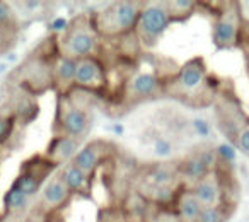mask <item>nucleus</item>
<instances>
[{
    "mask_svg": "<svg viewBox=\"0 0 249 222\" xmlns=\"http://www.w3.org/2000/svg\"><path fill=\"white\" fill-rule=\"evenodd\" d=\"M179 178V167L174 169L166 164L154 166L143 174V183L149 190H157V188H174V183Z\"/></svg>",
    "mask_w": 249,
    "mask_h": 222,
    "instance_id": "f3484780",
    "label": "nucleus"
},
{
    "mask_svg": "<svg viewBox=\"0 0 249 222\" xmlns=\"http://www.w3.org/2000/svg\"><path fill=\"white\" fill-rule=\"evenodd\" d=\"M70 197L72 193L69 191V188L63 185L60 176H55L41 190V205L46 210H60L69 204Z\"/></svg>",
    "mask_w": 249,
    "mask_h": 222,
    "instance_id": "4468645a",
    "label": "nucleus"
},
{
    "mask_svg": "<svg viewBox=\"0 0 249 222\" xmlns=\"http://www.w3.org/2000/svg\"><path fill=\"white\" fill-rule=\"evenodd\" d=\"M75 70L77 60L63 55H58V58L55 60L52 69V79L60 96H67L75 87Z\"/></svg>",
    "mask_w": 249,
    "mask_h": 222,
    "instance_id": "f8f14e48",
    "label": "nucleus"
},
{
    "mask_svg": "<svg viewBox=\"0 0 249 222\" xmlns=\"http://www.w3.org/2000/svg\"><path fill=\"white\" fill-rule=\"evenodd\" d=\"M56 120H58L60 133L72 137L75 140L82 139L90 125V116L87 110L77 104L69 94L60 97Z\"/></svg>",
    "mask_w": 249,
    "mask_h": 222,
    "instance_id": "39448f33",
    "label": "nucleus"
},
{
    "mask_svg": "<svg viewBox=\"0 0 249 222\" xmlns=\"http://www.w3.org/2000/svg\"><path fill=\"white\" fill-rule=\"evenodd\" d=\"M203 210V205L200 204L191 188H183L178 191L176 197V214L183 222H198L200 214Z\"/></svg>",
    "mask_w": 249,
    "mask_h": 222,
    "instance_id": "dca6fc26",
    "label": "nucleus"
},
{
    "mask_svg": "<svg viewBox=\"0 0 249 222\" xmlns=\"http://www.w3.org/2000/svg\"><path fill=\"white\" fill-rule=\"evenodd\" d=\"M225 221V210L222 205H215V207H203L200 214L198 222H224Z\"/></svg>",
    "mask_w": 249,
    "mask_h": 222,
    "instance_id": "4be33fe9",
    "label": "nucleus"
},
{
    "mask_svg": "<svg viewBox=\"0 0 249 222\" xmlns=\"http://www.w3.org/2000/svg\"><path fill=\"white\" fill-rule=\"evenodd\" d=\"M16 129V120L12 116L0 115V146H4L9 139L12 137Z\"/></svg>",
    "mask_w": 249,
    "mask_h": 222,
    "instance_id": "5701e85b",
    "label": "nucleus"
},
{
    "mask_svg": "<svg viewBox=\"0 0 249 222\" xmlns=\"http://www.w3.org/2000/svg\"><path fill=\"white\" fill-rule=\"evenodd\" d=\"M242 31V16L237 4H227V7L218 11L215 19L212 38L218 50H231L239 45Z\"/></svg>",
    "mask_w": 249,
    "mask_h": 222,
    "instance_id": "20e7f679",
    "label": "nucleus"
},
{
    "mask_svg": "<svg viewBox=\"0 0 249 222\" xmlns=\"http://www.w3.org/2000/svg\"><path fill=\"white\" fill-rule=\"evenodd\" d=\"M147 222H183L179 219V215L173 210H167V208H160L154 215H150L147 219Z\"/></svg>",
    "mask_w": 249,
    "mask_h": 222,
    "instance_id": "b1692460",
    "label": "nucleus"
},
{
    "mask_svg": "<svg viewBox=\"0 0 249 222\" xmlns=\"http://www.w3.org/2000/svg\"><path fill=\"white\" fill-rule=\"evenodd\" d=\"M41 181L43 180L39 176L22 169L21 174L18 176V180L12 185V188L22 191V193L28 195V197H35V195H38L39 191H41Z\"/></svg>",
    "mask_w": 249,
    "mask_h": 222,
    "instance_id": "6ab92c4d",
    "label": "nucleus"
},
{
    "mask_svg": "<svg viewBox=\"0 0 249 222\" xmlns=\"http://www.w3.org/2000/svg\"><path fill=\"white\" fill-rule=\"evenodd\" d=\"M77 152H79V140L58 133L50 142L45 157L53 166H65V164L72 163Z\"/></svg>",
    "mask_w": 249,
    "mask_h": 222,
    "instance_id": "9b49d317",
    "label": "nucleus"
},
{
    "mask_svg": "<svg viewBox=\"0 0 249 222\" xmlns=\"http://www.w3.org/2000/svg\"><path fill=\"white\" fill-rule=\"evenodd\" d=\"M215 164H217V157H215L213 152L196 154V156L184 161L183 166H179V178H184V180L190 183L188 188H191L195 183H198L201 178L213 173Z\"/></svg>",
    "mask_w": 249,
    "mask_h": 222,
    "instance_id": "6e6552de",
    "label": "nucleus"
},
{
    "mask_svg": "<svg viewBox=\"0 0 249 222\" xmlns=\"http://www.w3.org/2000/svg\"><path fill=\"white\" fill-rule=\"evenodd\" d=\"M107 144L103 140H96V142H89L84 147H80L79 152L75 154L72 163L79 167L82 173H86L87 176H92L94 171L101 166L107 154Z\"/></svg>",
    "mask_w": 249,
    "mask_h": 222,
    "instance_id": "1a4fd4ad",
    "label": "nucleus"
},
{
    "mask_svg": "<svg viewBox=\"0 0 249 222\" xmlns=\"http://www.w3.org/2000/svg\"><path fill=\"white\" fill-rule=\"evenodd\" d=\"M29 202H31V197L24 195L22 191L16 190V188H11L4 197L5 212H7L9 215H16V214H19V212L24 210V208L29 205Z\"/></svg>",
    "mask_w": 249,
    "mask_h": 222,
    "instance_id": "aec40b11",
    "label": "nucleus"
},
{
    "mask_svg": "<svg viewBox=\"0 0 249 222\" xmlns=\"http://www.w3.org/2000/svg\"><path fill=\"white\" fill-rule=\"evenodd\" d=\"M162 91H166V86L162 84V80L156 74H147V72L137 74L128 82V87H126V92L132 97V101L157 97Z\"/></svg>",
    "mask_w": 249,
    "mask_h": 222,
    "instance_id": "9d476101",
    "label": "nucleus"
},
{
    "mask_svg": "<svg viewBox=\"0 0 249 222\" xmlns=\"http://www.w3.org/2000/svg\"><path fill=\"white\" fill-rule=\"evenodd\" d=\"M191 191L195 197L200 200L203 207H215V205H222V185L218 180L217 173H210L205 178H201L198 183L191 186Z\"/></svg>",
    "mask_w": 249,
    "mask_h": 222,
    "instance_id": "ddd939ff",
    "label": "nucleus"
},
{
    "mask_svg": "<svg viewBox=\"0 0 249 222\" xmlns=\"http://www.w3.org/2000/svg\"><path fill=\"white\" fill-rule=\"evenodd\" d=\"M235 144H237V147L242 152L249 156V123L241 127V130L235 133Z\"/></svg>",
    "mask_w": 249,
    "mask_h": 222,
    "instance_id": "393cba45",
    "label": "nucleus"
},
{
    "mask_svg": "<svg viewBox=\"0 0 249 222\" xmlns=\"http://www.w3.org/2000/svg\"><path fill=\"white\" fill-rule=\"evenodd\" d=\"M0 28H7L12 31L18 28V16L7 2H0Z\"/></svg>",
    "mask_w": 249,
    "mask_h": 222,
    "instance_id": "412c9836",
    "label": "nucleus"
},
{
    "mask_svg": "<svg viewBox=\"0 0 249 222\" xmlns=\"http://www.w3.org/2000/svg\"><path fill=\"white\" fill-rule=\"evenodd\" d=\"M164 7H166V12L169 16L171 22L176 21H186L190 16L195 14L198 4L196 2H191V0H167V2H162Z\"/></svg>",
    "mask_w": 249,
    "mask_h": 222,
    "instance_id": "a211bd4d",
    "label": "nucleus"
},
{
    "mask_svg": "<svg viewBox=\"0 0 249 222\" xmlns=\"http://www.w3.org/2000/svg\"><path fill=\"white\" fill-rule=\"evenodd\" d=\"M58 176L72 195H86L90 191V176L82 173L73 163L62 166Z\"/></svg>",
    "mask_w": 249,
    "mask_h": 222,
    "instance_id": "2eb2a0df",
    "label": "nucleus"
},
{
    "mask_svg": "<svg viewBox=\"0 0 249 222\" xmlns=\"http://www.w3.org/2000/svg\"><path fill=\"white\" fill-rule=\"evenodd\" d=\"M208 74L201 58H193L186 62L178 74L171 80V92H176L178 96H193L200 94L203 86L207 84Z\"/></svg>",
    "mask_w": 249,
    "mask_h": 222,
    "instance_id": "423d86ee",
    "label": "nucleus"
},
{
    "mask_svg": "<svg viewBox=\"0 0 249 222\" xmlns=\"http://www.w3.org/2000/svg\"><path fill=\"white\" fill-rule=\"evenodd\" d=\"M106 69L97 56L77 60L75 87L86 91H101L106 87Z\"/></svg>",
    "mask_w": 249,
    "mask_h": 222,
    "instance_id": "0eeeda50",
    "label": "nucleus"
},
{
    "mask_svg": "<svg viewBox=\"0 0 249 222\" xmlns=\"http://www.w3.org/2000/svg\"><path fill=\"white\" fill-rule=\"evenodd\" d=\"M99 38L92 19L87 16H79L73 19L60 39V55L73 60L96 56L99 48Z\"/></svg>",
    "mask_w": 249,
    "mask_h": 222,
    "instance_id": "f03ea898",
    "label": "nucleus"
},
{
    "mask_svg": "<svg viewBox=\"0 0 249 222\" xmlns=\"http://www.w3.org/2000/svg\"><path fill=\"white\" fill-rule=\"evenodd\" d=\"M142 5L139 2H114L94 14L92 22L101 38H123L135 31Z\"/></svg>",
    "mask_w": 249,
    "mask_h": 222,
    "instance_id": "f257e3e1",
    "label": "nucleus"
},
{
    "mask_svg": "<svg viewBox=\"0 0 249 222\" xmlns=\"http://www.w3.org/2000/svg\"><path fill=\"white\" fill-rule=\"evenodd\" d=\"M171 24V19L166 12L164 4H143L139 22L135 26V36L140 45L152 48L162 38Z\"/></svg>",
    "mask_w": 249,
    "mask_h": 222,
    "instance_id": "7ed1b4c3",
    "label": "nucleus"
},
{
    "mask_svg": "<svg viewBox=\"0 0 249 222\" xmlns=\"http://www.w3.org/2000/svg\"><path fill=\"white\" fill-rule=\"evenodd\" d=\"M16 38V31L7 28H0V52H5L12 46Z\"/></svg>",
    "mask_w": 249,
    "mask_h": 222,
    "instance_id": "a878e982",
    "label": "nucleus"
}]
</instances>
